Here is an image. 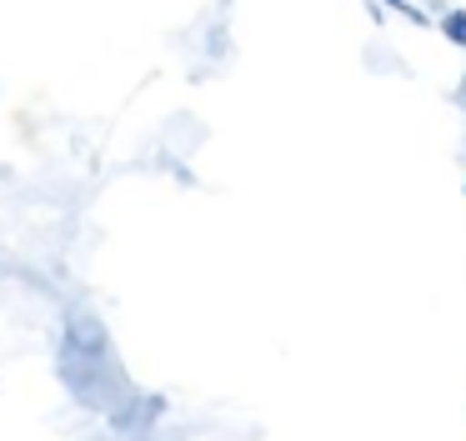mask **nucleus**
Listing matches in <instances>:
<instances>
[{"label": "nucleus", "mask_w": 466, "mask_h": 441, "mask_svg": "<svg viewBox=\"0 0 466 441\" xmlns=\"http://www.w3.org/2000/svg\"><path fill=\"white\" fill-rule=\"evenodd\" d=\"M436 30H441V36L451 40V46H461V50H466V10H461V5L441 10V15H436Z\"/></svg>", "instance_id": "f257e3e1"}, {"label": "nucleus", "mask_w": 466, "mask_h": 441, "mask_svg": "<svg viewBox=\"0 0 466 441\" xmlns=\"http://www.w3.org/2000/svg\"><path fill=\"white\" fill-rule=\"evenodd\" d=\"M366 66H371V70H401V60H396L391 50H371V56H366Z\"/></svg>", "instance_id": "20e7f679"}, {"label": "nucleus", "mask_w": 466, "mask_h": 441, "mask_svg": "<svg viewBox=\"0 0 466 441\" xmlns=\"http://www.w3.org/2000/svg\"><path fill=\"white\" fill-rule=\"evenodd\" d=\"M376 5H381V10H391V15H406L411 26H436V20H431V10H426V5H416V0H376Z\"/></svg>", "instance_id": "f03ea898"}, {"label": "nucleus", "mask_w": 466, "mask_h": 441, "mask_svg": "<svg viewBox=\"0 0 466 441\" xmlns=\"http://www.w3.org/2000/svg\"><path fill=\"white\" fill-rule=\"evenodd\" d=\"M206 56H211V60H226V56H231V30H226V15L216 20L211 30H206Z\"/></svg>", "instance_id": "7ed1b4c3"}]
</instances>
